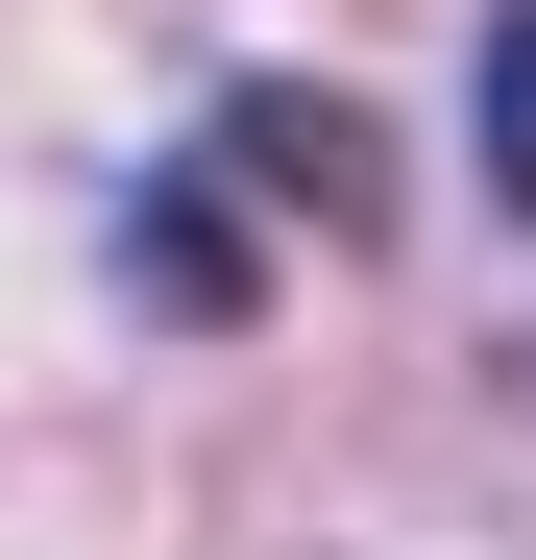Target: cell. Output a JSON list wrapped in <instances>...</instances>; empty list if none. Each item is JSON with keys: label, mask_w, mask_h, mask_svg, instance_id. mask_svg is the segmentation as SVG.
<instances>
[{"label": "cell", "mask_w": 536, "mask_h": 560, "mask_svg": "<svg viewBox=\"0 0 536 560\" xmlns=\"http://www.w3.org/2000/svg\"><path fill=\"white\" fill-rule=\"evenodd\" d=\"M488 196L536 220V0H512V25H488Z\"/></svg>", "instance_id": "3957f363"}, {"label": "cell", "mask_w": 536, "mask_h": 560, "mask_svg": "<svg viewBox=\"0 0 536 560\" xmlns=\"http://www.w3.org/2000/svg\"><path fill=\"white\" fill-rule=\"evenodd\" d=\"M123 268H147V317H220V341H244V293H268V244H244V196H220V171H147Z\"/></svg>", "instance_id": "7a4b0ae2"}, {"label": "cell", "mask_w": 536, "mask_h": 560, "mask_svg": "<svg viewBox=\"0 0 536 560\" xmlns=\"http://www.w3.org/2000/svg\"><path fill=\"white\" fill-rule=\"evenodd\" d=\"M196 171H220V196H293V220H391V147L341 122L317 73H244V98L196 122Z\"/></svg>", "instance_id": "6da1fadb"}]
</instances>
